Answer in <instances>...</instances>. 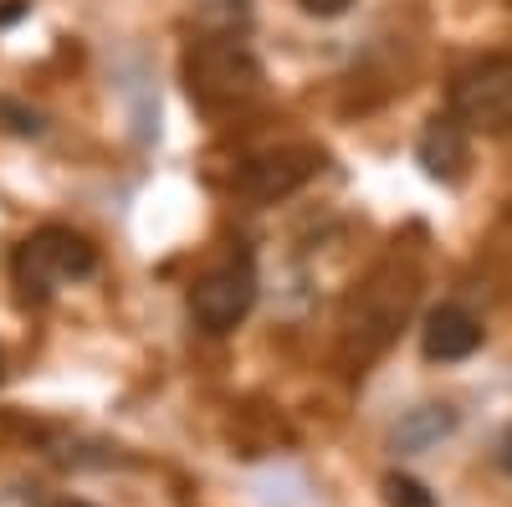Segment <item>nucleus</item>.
I'll return each instance as SVG.
<instances>
[{"label": "nucleus", "instance_id": "obj_1", "mask_svg": "<svg viewBox=\"0 0 512 507\" xmlns=\"http://www.w3.org/2000/svg\"><path fill=\"white\" fill-rule=\"evenodd\" d=\"M415 292H420V272H415L410 257H384L364 277V287L349 298V313H344V344L359 364L379 359L395 344L400 323L415 308Z\"/></svg>", "mask_w": 512, "mask_h": 507}, {"label": "nucleus", "instance_id": "obj_2", "mask_svg": "<svg viewBox=\"0 0 512 507\" xmlns=\"http://www.w3.org/2000/svg\"><path fill=\"white\" fill-rule=\"evenodd\" d=\"M185 72V93L195 98V108L205 113H236L262 98V62L251 57V47H241L236 36H200L180 62Z\"/></svg>", "mask_w": 512, "mask_h": 507}, {"label": "nucleus", "instance_id": "obj_3", "mask_svg": "<svg viewBox=\"0 0 512 507\" xmlns=\"http://www.w3.org/2000/svg\"><path fill=\"white\" fill-rule=\"evenodd\" d=\"M93 272H98V251H93L88 236H77L72 226H41V231H31L16 246V257H11V277H16V287L26 292L31 303L52 298L57 287L82 282Z\"/></svg>", "mask_w": 512, "mask_h": 507}, {"label": "nucleus", "instance_id": "obj_4", "mask_svg": "<svg viewBox=\"0 0 512 507\" xmlns=\"http://www.w3.org/2000/svg\"><path fill=\"white\" fill-rule=\"evenodd\" d=\"M451 113L477 134H512V57H482L451 82Z\"/></svg>", "mask_w": 512, "mask_h": 507}, {"label": "nucleus", "instance_id": "obj_5", "mask_svg": "<svg viewBox=\"0 0 512 507\" xmlns=\"http://www.w3.org/2000/svg\"><path fill=\"white\" fill-rule=\"evenodd\" d=\"M256 308V267L246 257L205 272L195 287H190V313L205 333H231L246 313Z\"/></svg>", "mask_w": 512, "mask_h": 507}, {"label": "nucleus", "instance_id": "obj_6", "mask_svg": "<svg viewBox=\"0 0 512 507\" xmlns=\"http://www.w3.org/2000/svg\"><path fill=\"white\" fill-rule=\"evenodd\" d=\"M313 175H318V149H308V144H282V149H267V154H251V159L236 169V190H241L246 200L272 205V200L297 195Z\"/></svg>", "mask_w": 512, "mask_h": 507}, {"label": "nucleus", "instance_id": "obj_7", "mask_svg": "<svg viewBox=\"0 0 512 507\" xmlns=\"http://www.w3.org/2000/svg\"><path fill=\"white\" fill-rule=\"evenodd\" d=\"M482 349V323L477 313H466L461 303H436L425 313V328H420V354L431 364H461Z\"/></svg>", "mask_w": 512, "mask_h": 507}, {"label": "nucleus", "instance_id": "obj_8", "mask_svg": "<svg viewBox=\"0 0 512 507\" xmlns=\"http://www.w3.org/2000/svg\"><path fill=\"white\" fill-rule=\"evenodd\" d=\"M415 159H420V169H425L431 180H441V185H456V180L466 175V159H472V149H466V123H461L456 113H441V118H431V123L420 129Z\"/></svg>", "mask_w": 512, "mask_h": 507}, {"label": "nucleus", "instance_id": "obj_9", "mask_svg": "<svg viewBox=\"0 0 512 507\" xmlns=\"http://www.w3.org/2000/svg\"><path fill=\"white\" fill-rule=\"evenodd\" d=\"M456 431V410L451 405H415L400 426H395V451L400 456H415L425 446H436L441 436Z\"/></svg>", "mask_w": 512, "mask_h": 507}, {"label": "nucleus", "instance_id": "obj_10", "mask_svg": "<svg viewBox=\"0 0 512 507\" xmlns=\"http://www.w3.org/2000/svg\"><path fill=\"white\" fill-rule=\"evenodd\" d=\"M384 497H390L395 507H436V497L425 492L415 477H405V472H390V477H384Z\"/></svg>", "mask_w": 512, "mask_h": 507}, {"label": "nucleus", "instance_id": "obj_11", "mask_svg": "<svg viewBox=\"0 0 512 507\" xmlns=\"http://www.w3.org/2000/svg\"><path fill=\"white\" fill-rule=\"evenodd\" d=\"M0 113L11 118V129H16V134H41V113H31V108H16V103H0Z\"/></svg>", "mask_w": 512, "mask_h": 507}, {"label": "nucleus", "instance_id": "obj_12", "mask_svg": "<svg viewBox=\"0 0 512 507\" xmlns=\"http://www.w3.org/2000/svg\"><path fill=\"white\" fill-rule=\"evenodd\" d=\"M354 6V0H303V11L318 16V21H333V16H344Z\"/></svg>", "mask_w": 512, "mask_h": 507}, {"label": "nucleus", "instance_id": "obj_13", "mask_svg": "<svg viewBox=\"0 0 512 507\" xmlns=\"http://www.w3.org/2000/svg\"><path fill=\"white\" fill-rule=\"evenodd\" d=\"M497 461H502V472L512 477V431H507V436L497 441Z\"/></svg>", "mask_w": 512, "mask_h": 507}, {"label": "nucleus", "instance_id": "obj_14", "mask_svg": "<svg viewBox=\"0 0 512 507\" xmlns=\"http://www.w3.org/2000/svg\"><path fill=\"white\" fill-rule=\"evenodd\" d=\"M47 507H88V502H47Z\"/></svg>", "mask_w": 512, "mask_h": 507}, {"label": "nucleus", "instance_id": "obj_15", "mask_svg": "<svg viewBox=\"0 0 512 507\" xmlns=\"http://www.w3.org/2000/svg\"><path fill=\"white\" fill-rule=\"evenodd\" d=\"M507 221H512V210H507Z\"/></svg>", "mask_w": 512, "mask_h": 507}]
</instances>
